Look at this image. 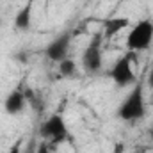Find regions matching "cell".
<instances>
[{"instance_id": "obj_3", "label": "cell", "mask_w": 153, "mask_h": 153, "mask_svg": "<svg viewBox=\"0 0 153 153\" xmlns=\"http://www.w3.org/2000/svg\"><path fill=\"white\" fill-rule=\"evenodd\" d=\"M102 43H103V34L96 32L91 41L87 43L84 53H82V66L87 73L94 75L102 70L103 66V59H102Z\"/></svg>"}, {"instance_id": "obj_4", "label": "cell", "mask_w": 153, "mask_h": 153, "mask_svg": "<svg viewBox=\"0 0 153 153\" xmlns=\"http://www.w3.org/2000/svg\"><path fill=\"white\" fill-rule=\"evenodd\" d=\"M39 134L45 141L52 143V144H59L62 141H66L68 137V126L66 121L61 114H52L48 119H45L39 126Z\"/></svg>"}, {"instance_id": "obj_8", "label": "cell", "mask_w": 153, "mask_h": 153, "mask_svg": "<svg viewBox=\"0 0 153 153\" xmlns=\"http://www.w3.org/2000/svg\"><path fill=\"white\" fill-rule=\"evenodd\" d=\"M32 4H34V0H27V4L16 13L14 27L18 30H27L30 27V22H32Z\"/></svg>"}, {"instance_id": "obj_12", "label": "cell", "mask_w": 153, "mask_h": 153, "mask_svg": "<svg viewBox=\"0 0 153 153\" xmlns=\"http://www.w3.org/2000/svg\"><path fill=\"white\" fill-rule=\"evenodd\" d=\"M36 153H48V144H46V141H45V143H43V144L39 146L38 152H36Z\"/></svg>"}, {"instance_id": "obj_6", "label": "cell", "mask_w": 153, "mask_h": 153, "mask_svg": "<svg viewBox=\"0 0 153 153\" xmlns=\"http://www.w3.org/2000/svg\"><path fill=\"white\" fill-rule=\"evenodd\" d=\"M70 43H71V32H62V34H59L57 38L46 46V50H45L46 57H48L50 61H53V62L64 61V59L68 57V52H70Z\"/></svg>"}, {"instance_id": "obj_14", "label": "cell", "mask_w": 153, "mask_h": 153, "mask_svg": "<svg viewBox=\"0 0 153 153\" xmlns=\"http://www.w3.org/2000/svg\"><path fill=\"white\" fill-rule=\"evenodd\" d=\"M150 135H152V139H153V128H152V130H150Z\"/></svg>"}, {"instance_id": "obj_9", "label": "cell", "mask_w": 153, "mask_h": 153, "mask_svg": "<svg viewBox=\"0 0 153 153\" xmlns=\"http://www.w3.org/2000/svg\"><path fill=\"white\" fill-rule=\"evenodd\" d=\"M128 18H111V20H107L105 23H103V38H112L116 36L119 30H123V29H126L128 27Z\"/></svg>"}, {"instance_id": "obj_2", "label": "cell", "mask_w": 153, "mask_h": 153, "mask_svg": "<svg viewBox=\"0 0 153 153\" xmlns=\"http://www.w3.org/2000/svg\"><path fill=\"white\" fill-rule=\"evenodd\" d=\"M153 41V23L150 20H141L134 25L130 34L126 36L128 52H141L146 50Z\"/></svg>"}, {"instance_id": "obj_7", "label": "cell", "mask_w": 153, "mask_h": 153, "mask_svg": "<svg viewBox=\"0 0 153 153\" xmlns=\"http://www.w3.org/2000/svg\"><path fill=\"white\" fill-rule=\"evenodd\" d=\"M25 105H27L25 91H22L20 87H16V89H13L7 94V98L4 102V111L9 116H16V114H20V112H23Z\"/></svg>"}, {"instance_id": "obj_10", "label": "cell", "mask_w": 153, "mask_h": 153, "mask_svg": "<svg viewBox=\"0 0 153 153\" xmlns=\"http://www.w3.org/2000/svg\"><path fill=\"white\" fill-rule=\"evenodd\" d=\"M59 73L64 76V78H71V76L76 73V64L75 61H71V59H64V61H61L59 62Z\"/></svg>"}, {"instance_id": "obj_11", "label": "cell", "mask_w": 153, "mask_h": 153, "mask_svg": "<svg viewBox=\"0 0 153 153\" xmlns=\"http://www.w3.org/2000/svg\"><path fill=\"white\" fill-rule=\"evenodd\" d=\"M7 153H22V146H20V143L13 144V146H11V150H9Z\"/></svg>"}, {"instance_id": "obj_5", "label": "cell", "mask_w": 153, "mask_h": 153, "mask_svg": "<svg viewBox=\"0 0 153 153\" xmlns=\"http://www.w3.org/2000/svg\"><path fill=\"white\" fill-rule=\"evenodd\" d=\"M132 62H135V52H128L121 59H117L114 66L111 68L109 75L119 87H128L135 82V75L132 70Z\"/></svg>"}, {"instance_id": "obj_1", "label": "cell", "mask_w": 153, "mask_h": 153, "mask_svg": "<svg viewBox=\"0 0 153 153\" xmlns=\"http://www.w3.org/2000/svg\"><path fill=\"white\" fill-rule=\"evenodd\" d=\"M146 107H144V93H143V85L137 84L128 96L123 100V103L117 109V116L123 121H139L141 117H144Z\"/></svg>"}, {"instance_id": "obj_13", "label": "cell", "mask_w": 153, "mask_h": 153, "mask_svg": "<svg viewBox=\"0 0 153 153\" xmlns=\"http://www.w3.org/2000/svg\"><path fill=\"white\" fill-rule=\"evenodd\" d=\"M148 85L153 89V64H152V70H150V73H148Z\"/></svg>"}]
</instances>
